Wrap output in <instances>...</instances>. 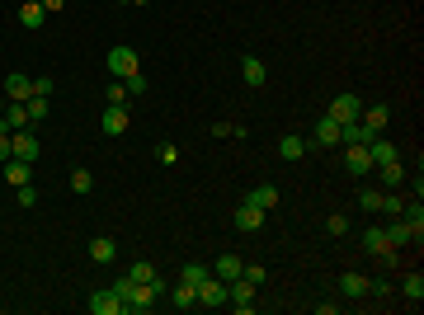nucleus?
Instances as JSON below:
<instances>
[{
    "label": "nucleus",
    "instance_id": "25",
    "mask_svg": "<svg viewBox=\"0 0 424 315\" xmlns=\"http://www.w3.org/2000/svg\"><path fill=\"white\" fill-rule=\"evenodd\" d=\"M43 19H47V10L38 0H24V5H19V24H24V29H38Z\"/></svg>",
    "mask_w": 424,
    "mask_h": 315
},
{
    "label": "nucleus",
    "instance_id": "31",
    "mask_svg": "<svg viewBox=\"0 0 424 315\" xmlns=\"http://www.w3.org/2000/svg\"><path fill=\"white\" fill-rule=\"evenodd\" d=\"M24 109H29V123H43V118H47V99L33 95V99H24Z\"/></svg>",
    "mask_w": 424,
    "mask_h": 315
},
{
    "label": "nucleus",
    "instance_id": "38",
    "mask_svg": "<svg viewBox=\"0 0 424 315\" xmlns=\"http://www.w3.org/2000/svg\"><path fill=\"white\" fill-rule=\"evenodd\" d=\"M52 90H57V80H52V76H38V80H33V95L52 99Z\"/></svg>",
    "mask_w": 424,
    "mask_h": 315
},
{
    "label": "nucleus",
    "instance_id": "20",
    "mask_svg": "<svg viewBox=\"0 0 424 315\" xmlns=\"http://www.w3.org/2000/svg\"><path fill=\"white\" fill-rule=\"evenodd\" d=\"M340 297H349V301L368 297V278H363V273H345V278H340Z\"/></svg>",
    "mask_w": 424,
    "mask_h": 315
},
{
    "label": "nucleus",
    "instance_id": "33",
    "mask_svg": "<svg viewBox=\"0 0 424 315\" xmlns=\"http://www.w3.org/2000/svg\"><path fill=\"white\" fill-rule=\"evenodd\" d=\"M326 231H330L335 240H340V236H349V217H345V212H335V217H326Z\"/></svg>",
    "mask_w": 424,
    "mask_h": 315
},
{
    "label": "nucleus",
    "instance_id": "40",
    "mask_svg": "<svg viewBox=\"0 0 424 315\" xmlns=\"http://www.w3.org/2000/svg\"><path fill=\"white\" fill-rule=\"evenodd\" d=\"M382 212H387V217H401L406 203H401V198H382Z\"/></svg>",
    "mask_w": 424,
    "mask_h": 315
},
{
    "label": "nucleus",
    "instance_id": "32",
    "mask_svg": "<svg viewBox=\"0 0 424 315\" xmlns=\"http://www.w3.org/2000/svg\"><path fill=\"white\" fill-rule=\"evenodd\" d=\"M401 292H406L410 301H424V278H420V273H410L406 283H401Z\"/></svg>",
    "mask_w": 424,
    "mask_h": 315
},
{
    "label": "nucleus",
    "instance_id": "9",
    "mask_svg": "<svg viewBox=\"0 0 424 315\" xmlns=\"http://www.w3.org/2000/svg\"><path fill=\"white\" fill-rule=\"evenodd\" d=\"M198 306H226V283H221L217 273L207 283H198Z\"/></svg>",
    "mask_w": 424,
    "mask_h": 315
},
{
    "label": "nucleus",
    "instance_id": "41",
    "mask_svg": "<svg viewBox=\"0 0 424 315\" xmlns=\"http://www.w3.org/2000/svg\"><path fill=\"white\" fill-rule=\"evenodd\" d=\"M38 203V189H29V184H19V207H33Z\"/></svg>",
    "mask_w": 424,
    "mask_h": 315
},
{
    "label": "nucleus",
    "instance_id": "34",
    "mask_svg": "<svg viewBox=\"0 0 424 315\" xmlns=\"http://www.w3.org/2000/svg\"><path fill=\"white\" fill-rule=\"evenodd\" d=\"M359 207H363V212H382V193H377V189H363L359 193Z\"/></svg>",
    "mask_w": 424,
    "mask_h": 315
},
{
    "label": "nucleus",
    "instance_id": "7",
    "mask_svg": "<svg viewBox=\"0 0 424 315\" xmlns=\"http://www.w3.org/2000/svg\"><path fill=\"white\" fill-rule=\"evenodd\" d=\"M94 315H123L127 306H123V297L118 292H90V301H85Z\"/></svg>",
    "mask_w": 424,
    "mask_h": 315
},
{
    "label": "nucleus",
    "instance_id": "27",
    "mask_svg": "<svg viewBox=\"0 0 424 315\" xmlns=\"http://www.w3.org/2000/svg\"><path fill=\"white\" fill-rule=\"evenodd\" d=\"M207 278H212V264H184V273H179V283H207Z\"/></svg>",
    "mask_w": 424,
    "mask_h": 315
},
{
    "label": "nucleus",
    "instance_id": "26",
    "mask_svg": "<svg viewBox=\"0 0 424 315\" xmlns=\"http://www.w3.org/2000/svg\"><path fill=\"white\" fill-rule=\"evenodd\" d=\"M170 306H179V311H188V306H198V287L193 283H179L170 292Z\"/></svg>",
    "mask_w": 424,
    "mask_h": 315
},
{
    "label": "nucleus",
    "instance_id": "14",
    "mask_svg": "<svg viewBox=\"0 0 424 315\" xmlns=\"http://www.w3.org/2000/svg\"><path fill=\"white\" fill-rule=\"evenodd\" d=\"M387 118H392V109H387V104H373V109H363V113H359V123L368 127L373 137H382V127H387Z\"/></svg>",
    "mask_w": 424,
    "mask_h": 315
},
{
    "label": "nucleus",
    "instance_id": "8",
    "mask_svg": "<svg viewBox=\"0 0 424 315\" xmlns=\"http://www.w3.org/2000/svg\"><path fill=\"white\" fill-rule=\"evenodd\" d=\"M240 76H245V85H250V90H264L269 71H264V62H259L255 52H245V57H240Z\"/></svg>",
    "mask_w": 424,
    "mask_h": 315
},
{
    "label": "nucleus",
    "instance_id": "42",
    "mask_svg": "<svg viewBox=\"0 0 424 315\" xmlns=\"http://www.w3.org/2000/svg\"><path fill=\"white\" fill-rule=\"evenodd\" d=\"M38 5H43L47 15H62V10H66V0H38Z\"/></svg>",
    "mask_w": 424,
    "mask_h": 315
},
{
    "label": "nucleus",
    "instance_id": "15",
    "mask_svg": "<svg viewBox=\"0 0 424 315\" xmlns=\"http://www.w3.org/2000/svg\"><path fill=\"white\" fill-rule=\"evenodd\" d=\"M259 226H264V212H259L255 203L236 207V231H259Z\"/></svg>",
    "mask_w": 424,
    "mask_h": 315
},
{
    "label": "nucleus",
    "instance_id": "19",
    "mask_svg": "<svg viewBox=\"0 0 424 315\" xmlns=\"http://www.w3.org/2000/svg\"><path fill=\"white\" fill-rule=\"evenodd\" d=\"M387 240H392V250H401V245H410V240H420V231H415V226L401 217L396 226H387Z\"/></svg>",
    "mask_w": 424,
    "mask_h": 315
},
{
    "label": "nucleus",
    "instance_id": "35",
    "mask_svg": "<svg viewBox=\"0 0 424 315\" xmlns=\"http://www.w3.org/2000/svg\"><path fill=\"white\" fill-rule=\"evenodd\" d=\"M156 160H160V165H174V160H179V146H174V142H160L156 146Z\"/></svg>",
    "mask_w": 424,
    "mask_h": 315
},
{
    "label": "nucleus",
    "instance_id": "11",
    "mask_svg": "<svg viewBox=\"0 0 424 315\" xmlns=\"http://www.w3.org/2000/svg\"><path fill=\"white\" fill-rule=\"evenodd\" d=\"M311 142L316 146H345V132H340V123H335V118H321V123H316V132H311Z\"/></svg>",
    "mask_w": 424,
    "mask_h": 315
},
{
    "label": "nucleus",
    "instance_id": "29",
    "mask_svg": "<svg viewBox=\"0 0 424 315\" xmlns=\"http://www.w3.org/2000/svg\"><path fill=\"white\" fill-rule=\"evenodd\" d=\"M104 95H109V104H113V109H127V99H132V95H127V85H123V80H109V90H104Z\"/></svg>",
    "mask_w": 424,
    "mask_h": 315
},
{
    "label": "nucleus",
    "instance_id": "13",
    "mask_svg": "<svg viewBox=\"0 0 424 315\" xmlns=\"http://www.w3.org/2000/svg\"><path fill=\"white\" fill-rule=\"evenodd\" d=\"M240 268H245L240 254H221V259H212V273H217L221 283H236V278H240Z\"/></svg>",
    "mask_w": 424,
    "mask_h": 315
},
{
    "label": "nucleus",
    "instance_id": "17",
    "mask_svg": "<svg viewBox=\"0 0 424 315\" xmlns=\"http://www.w3.org/2000/svg\"><path fill=\"white\" fill-rule=\"evenodd\" d=\"M15 160H29V165L38 160V137H33L29 127H19L15 132Z\"/></svg>",
    "mask_w": 424,
    "mask_h": 315
},
{
    "label": "nucleus",
    "instance_id": "28",
    "mask_svg": "<svg viewBox=\"0 0 424 315\" xmlns=\"http://www.w3.org/2000/svg\"><path fill=\"white\" fill-rule=\"evenodd\" d=\"M127 278H132V283H160L156 264H132V268H127Z\"/></svg>",
    "mask_w": 424,
    "mask_h": 315
},
{
    "label": "nucleus",
    "instance_id": "6",
    "mask_svg": "<svg viewBox=\"0 0 424 315\" xmlns=\"http://www.w3.org/2000/svg\"><path fill=\"white\" fill-rule=\"evenodd\" d=\"M345 170L354 174V179H363V174L373 170V156H368V146H354V142L345 146Z\"/></svg>",
    "mask_w": 424,
    "mask_h": 315
},
{
    "label": "nucleus",
    "instance_id": "3",
    "mask_svg": "<svg viewBox=\"0 0 424 315\" xmlns=\"http://www.w3.org/2000/svg\"><path fill=\"white\" fill-rule=\"evenodd\" d=\"M359 113H363V99L345 90V95H335V99H330V113H326V118H335V123L345 127V123H354Z\"/></svg>",
    "mask_w": 424,
    "mask_h": 315
},
{
    "label": "nucleus",
    "instance_id": "39",
    "mask_svg": "<svg viewBox=\"0 0 424 315\" xmlns=\"http://www.w3.org/2000/svg\"><path fill=\"white\" fill-rule=\"evenodd\" d=\"M123 85H127V95L137 99V95H141V90H146V76H141V71H137V76H127V80H123Z\"/></svg>",
    "mask_w": 424,
    "mask_h": 315
},
{
    "label": "nucleus",
    "instance_id": "24",
    "mask_svg": "<svg viewBox=\"0 0 424 315\" xmlns=\"http://www.w3.org/2000/svg\"><path fill=\"white\" fill-rule=\"evenodd\" d=\"M368 156H373V165H387V160H401V151H396L392 142H382V137H373V142H368Z\"/></svg>",
    "mask_w": 424,
    "mask_h": 315
},
{
    "label": "nucleus",
    "instance_id": "22",
    "mask_svg": "<svg viewBox=\"0 0 424 315\" xmlns=\"http://www.w3.org/2000/svg\"><path fill=\"white\" fill-rule=\"evenodd\" d=\"M113 254H118V245H113L109 236H94L90 240V259H94V264H113Z\"/></svg>",
    "mask_w": 424,
    "mask_h": 315
},
{
    "label": "nucleus",
    "instance_id": "1",
    "mask_svg": "<svg viewBox=\"0 0 424 315\" xmlns=\"http://www.w3.org/2000/svg\"><path fill=\"white\" fill-rule=\"evenodd\" d=\"M104 66H109L113 80H127V76H137V71H141V62H137V52H132V48H109Z\"/></svg>",
    "mask_w": 424,
    "mask_h": 315
},
{
    "label": "nucleus",
    "instance_id": "30",
    "mask_svg": "<svg viewBox=\"0 0 424 315\" xmlns=\"http://www.w3.org/2000/svg\"><path fill=\"white\" fill-rule=\"evenodd\" d=\"M71 189H76V193H90L94 189V174L85 170V165H76V170H71Z\"/></svg>",
    "mask_w": 424,
    "mask_h": 315
},
{
    "label": "nucleus",
    "instance_id": "2",
    "mask_svg": "<svg viewBox=\"0 0 424 315\" xmlns=\"http://www.w3.org/2000/svg\"><path fill=\"white\" fill-rule=\"evenodd\" d=\"M160 301V283H132V292H127V311H137V315H146L151 306Z\"/></svg>",
    "mask_w": 424,
    "mask_h": 315
},
{
    "label": "nucleus",
    "instance_id": "23",
    "mask_svg": "<svg viewBox=\"0 0 424 315\" xmlns=\"http://www.w3.org/2000/svg\"><path fill=\"white\" fill-rule=\"evenodd\" d=\"M302 151H307V137H297V132L278 137V156L283 160H302Z\"/></svg>",
    "mask_w": 424,
    "mask_h": 315
},
{
    "label": "nucleus",
    "instance_id": "16",
    "mask_svg": "<svg viewBox=\"0 0 424 315\" xmlns=\"http://www.w3.org/2000/svg\"><path fill=\"white\" fill-rule=\"evenodd\" d=\"M5 99H19V104H24V99H33V76H5Z\"/></svg>",
    "mask_w": 424,
    "mask_h": 315
},
{
    "label": "nucleus",
    "instance_id": "5",
    "mask_svg": "<svg viewBox=\"0 0 424 315\" xmlns=\"http://www.w3.org/2000/svg\"><path fill=\"white\" fill-rule=\"evenodd\" d=\"M363 250L377 254V259H387V264H396V250H392V240H387V226H368V231H363Z\"/></svg>",
    "mask_w": 424,
    "mask_h": 315
},
{
    "label": "nucleus",
    "instance_id": "10",
    "mask_svg": "<svg viewBox=\"0 0 424 315\" xmlns=\"http://www.w3.org/2000/svg\"><path fill=\"white\" fill-rule=\"evenodd\" d=\"M0 179L19 189V184H29V179H33V165H29V160H15V156H10L5 165H0Z\"/></svg>",
    "mask_w": 424,
    "mask_h": 315
},
{
    "label": "nucleus",
    "instance_id": "36",
    "mask_svg": "<svg viewBox=\"0 0 424 315\" xmlns=\"http://www.w3.org/2000/svg\"><path fill=\"white\" fill-rule=\"evenodd\" d=\"M240 278L255 283V287H264V264H245V268H240Z\"/></svg>",
    "mask_w": 424,
    "mask_h": 315
},
{
    "label": "nucleus",
    "instance_id": "44",
    "mask_svg": "<svg viewBox=\"0 0 424 315\" xmlns=\"http://www.w3.org/2000/svg\"><path fill=\"white\" fill-rule=\"evenodd\" d=\"M0 109H5V104H0Z\"/></svg>",
    "mask_w": 424,
    "mask_h": 315
},
{
    "label": "nucleus",
    "instance_id": "37",
    "mask_svg": "<svg viewBox=\"0 0 424 315\" xmlns=\"http://www.w3.org/2000/svg\"><path fill=\"white\" fill-rule=\"evenodd\" d=\"M10 156H15V132H5V127H0V165H5Z\"/></svg>",
    "mask_w": 424,
    "mask_h": 315
},
{
    "label": "nucleus",
    "instance_id": "43",
    "mask_svg": "<svg viewBox=\"0 0 424 315\" xmlns=\"http://www.w3.org/2000/svg\"><path fill=\"white\" fill-rule=\"evenodd\" d=\"M123 5H146V0H123Z\"/></svg>",
    "mask_w": 424,
    "mask_h": 315
},
{
    "label": "nucleus",
    "instance_id": "21",
    "mask_svg": "<svg viewBox=\"0 0 424 315\" xmlns=\"http://www.w3.org/2000/svg\"><path fill=\"white\" fill-rule=\"evenodd\" d=\"M245 203H255L259 212H269V207H278V189H274V184H259V189L245 193Z\"/></svg>",
    "mask_w": 424,
    "mask_h": 315
},
{
    "label": "nucleus",
    "instance_id": "4",
    "mask_svg": "<svg viewBox=\"0 0 424 315\" xmlns=\"http://www.w3.org/2000/svg\"><path fill=\"white\" fill-rule=\"evenodd\" d=\"M255 292H259V287H255V283H245V278L226 283V301H231V306H236L240 315H255Z\"/></svg>",
    "mask_w": 424,
    "mask_h": 315
},
{
    "label": "nucleus",
    "instance_id": "18",
    "mask_svg": "<svg viewBox=\"0 0 424 315\" xmlns=\"http://www.w3.org/2000/svg\"><path fill=\"white\" fill-rule=\"evenodd\" d=\"M377 179H382V189H401L406 184V165L401 160H387V165H377Z\"/></svg>",
    "mask_w": 424,
    "mask_h": 315
},
{
    "label": "nucleus",
    "instance_id": "12",
    "mask_svg": "<svg viewBox=\"0 0 424 315\" xmlns=\"http://www.w3.org/2000/svg\"><path fill=\"white\" fill-rule=\"evenodd\" d=\"M127 123H132V118H127V109H113V104H109V113L99 118V132H104V137H123Z\"/></svg>",
    "mask_w": 424,
    "mask_h": 315
}]
</instances>
